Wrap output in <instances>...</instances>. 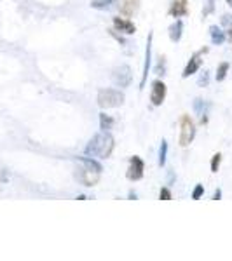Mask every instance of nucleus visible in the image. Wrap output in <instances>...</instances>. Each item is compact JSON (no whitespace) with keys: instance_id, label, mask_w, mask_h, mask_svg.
<instances>
[{"instance_id":"16","label":"nucleus","mask_w":232,"mask_h":261,"mask_svg":"<svg viewBox=\"0 0 232 261\" xmlns=\"http://www.w3.org/2000/svg\"><path fill=\"white\" fill-rule=\"evenodd\" d=\"M100 125H101V129H103V130L112 129L113 119H112L110 115H107V113H101V115H100Z\"/></svg>"},{"instance_id":"21","label":"nucleus","mask_w":232,"mask_h":261,"mask_svg":"<svg viewBox=\"0 0 232 261\" xmlns=\"http://www.w3.org/2000/svg\"><path fill=\"white\" fill-rule=\"evenodd\" d=\"M110 2H113V0H95V2H91V6L96 7V9H103V7L110 6Z\"/></svg>"},{"instance_id":"18","label":"nucleus","mask_w":232,"mask_h":261,"mask_svg":"<svg viewBox=\"0 0 232 261\" xmlns=\"http://www.w3.org/2000/svg\"><path fill=\"white\" fill-rule=\"evenodd\" d=\"M166 153H168V143L163 140L161 143V150H159V166H164L166 164Z\"/></svg>"},{"instance_id":"12","label":"nucleus","mask_w":232,"mask_h":261,"mask_svg":"<svg viewBox=\"0 0 232 261\" xmlns=\"http://www.w3.org/2000/svg\"><path fill=\"white\" fill-rule=\"evenodd\" d=\"M150 54H152V33H149V39H147V49H145V65H143V73L140 81V89L145 87V82L149 79V68H150Z\"/></svg>"},{"instance_id":"23","label":"nucleus","mask_w":232,"mask_h":261,"mask_svg":"<svg viewBox=\"0 0 232 261\" xmlns=\"http://www.w3.org/2000/svg\"><path fill=\"white\" fill-rule=\"evenodd\" d=\"M159 199L161 200H171V192H170V188H161V192H159Z\"/></svg>"},{"instance_id":"8","label":"nucleus","mask_w":232,"mask_h":261,"mask_svg":"<svg viewBox=\"0 0 232 261\" xmlns=\"http://www.w3.org/2000/svg\"><path fill=\"white\" fill-rule=\"evenodd\" d=\"M166 84L163 81H155L152 84V91H150V101L154 107H161L164 103V99H166Z\"/></svg>"},{"instance_id":"9","label":"nucleus","mask_w":232,"mask_h":261,"mask_svg":"<svg viewBox=\"0 0 232 261\" xmlns=\"http://www.w3.org/2000/svg\"><path fill=\"white\" fill-rule=\"evenodd\" d=\"M117 7L124 18H133L140 11V0H117Z\"/></svg>"},{"instance_id":"1","label":"nucleus","mask_w":232,"mask_h":261,"mask_svg":"<svg viewBox=\"0 0 232 261\" xmlns=\"http://www.w3.org/2000/svg\"><path fill=\"white\" fill-rule=\"evenodd\" d=\"M113 138L108 130H101L96 134L95 138H91L89 145L86 146V155L89 157H98V159H108L113 151Z\"/></svg>"},{"instance_id":"7","label":"nucleus","mask_w":232,"mask_h":261,"mask_svg":"<svg viewBox=\"0 0 232 261\" xmlns=\"http://www.w3.org/2000/svg\"><path fill=\"white\" fill-rule=\"evenodd\" d=\"M131 79H133L131 68H129V66H126V65L115 68V70H113V73H112V81L115 82L119 87H128L129 84H131Z\"/></svg>"},{"instance_id":"24","label":"nucleus","mask_w":232,"mask_h":261,"mask_svg":"<svg viewBox=\"0 0 232 261\" xmlns=\"http://www.w3.org/2000/svg\"><path fill=\"white\" fill-rule=\"evenodd\" d=\"M220 197H222V192L217 190V192H215V195H213V200H220Z\"/></svg>"},{"instance_id":"4","label":"nucleus","mask_w":232,"mask_h":261,"mask_svg":"<svg viewBox=\"0 0 232 261\" xmlns=\"http://www.w3.org/2000/svg\"><path fill=\"white\" fill-rule=\"evenodd\" d=\"M124 103V94L117 89H100L98 105L101 108H117Z\"/></svg>"},{"instance_id":"10","label":"nucleus","mask_w":232,"mask_h":261,"mask_svg":"<svg viewBox=\"0 0 232 261\" xmlns=\"http://www.w3.org/2000/svg\"><path fill=\"white\" fill-rule=\"evenodd\" d=\"M189 0H173L170 6V16L173 18H183V16L189 14Z\"/></svg>"},{"instance_id":"2","label":"nucleus","mask_w":232,"mask_h":261,"mask_svg":"<svg viewBox=\"0 0 232 261\" xmlns=\"http://www.w3.org/2000/svg\"><path fill=\"white\" fill-rule=\"evenodd\" d=\"M79 162H81V166H82L77 172L79 181H81L84 187H95L101 178V171H103L101 166L95 159H87V157L79 159Z\"/></svg>"},{"instance_id":"14","label":"nucleus","mask_w":232,"mask_h":261,"mask_svg":"<svg viewBox=\"0 0 232 261\" xmlns=\"http://www.w3.org/2000/svg\"><path fill=\"white\" fill-rule=\"evenodd\" d=\"M210 35H212V42L215 45H220L223 44L227 39H225V32L222 30V28H218V27H212L210 28Z\"/></svg>"},{"instance_id":"25","label":"nucleus","mask_w":232,"mask_h":261,"mask_svg":"<svg viewBox=\"0 0 232 261\" xmlns=\"http://www.w3.org/2000/svg\"><path fill=\"white\" fill-rule=\"evenodd\" d=\"M227 4H229V6L232 7V0H227Z\"/></svg>"},{"instance_id":"13","label":"nucleus","mask_w":232,"mask_h":261,"mask_svg":"<svg viewBox=\"0 0 232 261\" xmlns=\"http://www.w3.org/2000/svg\"><path fill=\"white\" fill-rule=\"evenodd\" d=\"M182 32H183V23L182 19H176L175 23L170 27V39L173 42H178L180 39H182Z\"/></svg>"},{"instance_id":"19","label":"nucleus","mask_w":232,"mask_h":261,"mask_svg":"<svg viewBox=\"0 0 232 261\" xmlns=\"http://www.w3.org/2000/svg\"><path fill=\"white\" fill-rule=\"evenodd\" d=\"M220 164H222V153L218 151V153H215L213 159H212V172H218Z\"/></svg>"},{"instance_id":"3","label":"nucleus","mask_w":232,"mask_h":261,"mask_svg":"<svg viewBox=\"0 0 232 261\" xmlns=\"http://www.w3.org/2000/svg\"><path fill=\"white\" fill-rule=\"evenodd\" d=\"M194 138H196V124H194L191 115L183 113L180 117V138H178L180 146H183V148L189 146L194 141Z\"/></svg>"},{"instance_id":"20","label":"nucleus","mask_w":232,"mask_h":261,"mask_svg":"<svg viewBox=\"0 0 232 261\" xmlns=\"http://www.w3.org/2000/svg\"><path fill=\"white\" fill-rule=\"evenodd\" d=\"M215 2H217V0H206V6H204V9H202V18L210 16L215 11Z\"/></svg>"},{"instance_id":"22","label":"nucleus","mask_w":232,"mask_h":261,"mask_svg":"<svg viewBox=\"0 0 232 261\" xmlns=\"http://www.w3.org/2000/svg\"><path fill=\"white\" fill-rule=\"evenodd\" d=\"M202 193H204V187H202V185H197V187L194 188V192H192V199L194 200H199L201 197H202Z\"/></svg>"},{"instance_id":"6","label":"nucleus","mask_w":232,"mask_h":261,"mask_svg":"<svg viewBox=\"0 0 232 261\" xmlns=\"http://www.w3.org/2000/svg\"><path fill=\"white\" fill-rule=\"evenodd\" d=\"M206 53H208V47H202L201 50H197V53L194 54L191 60H189L187 66L183 68V73H182L183 79H189L191 75H194L197 70L201 68V65H202V54H206Z\"/></svg>"},{"instance_id":"5","label":"nucleus","mask_w":232,"mask_h":261,"mask_svg":"<svg viewBox=\"0 0 232 261\" xmlns=\"http://www.w3.org/2000/svg\"><path fill=\"white\" fill-rule=\"evenodd\" d=\"M143 174H145V164L138 155H133L131 159H129V166H128V172H126V176H128L129 181H138L143 178Z\"/></svg>"},{"instance_id":"15","label":"nucleus","mask_w":232,"mask_h":261,"mask_svg":"<svg viewBox=\"0 0 232 261\" xmlns=\"http://www.w3.org/2000/svg\"><path fill=\"white\" fill-rule=\"evenodd\" d=\"M222 30L225 32V39L232 42V16L230 14H225L222 18Z\"/></svg>"},{"instance_id":"17","label":"nucleus","mask_w":232,"mask_h":261,"mask_svg":"<svg viewBox=\"0 0 232 261\" xmlns=\"http://www.w3.org/2000/svg\"><path fill=\"white\" fill-rule=\"evenodd\" d=\"M229 68H230L229 63H220V65H218V68H217V81L218 82H222L223 79L227 77V71H229Z\"/></svg>"},{"instance_id":"11","label":"nucleus","mask_w":232,"mask_h":261,"mask_svg":"<svg viewBox=\"0 0 232 261\" xmlns=\"http://www.w3.org/2000/svg\"><path fill=\"white\" fill-rule=\"evenodd\" d=\"M113 28L117 32L126 33V35H133L136 32V27H134L133 21L129 18H113Z\"/></svg>"}]
</instances>
